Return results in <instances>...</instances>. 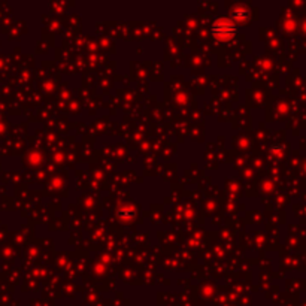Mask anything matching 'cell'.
<instances>
[{"label":"cell","instance_id":"cell-1","mask_svg":"<svg viewBox=\"0 0 306 306\" xmlns=\"http://www.w3.org/2000/svg\"><path fill=\"white\" fill-rule=\"evenodd\" d=\"M211 32L217 39L227 42V41L233 39V36L238 32V27L230 18H217L211 27Z\"/></svg>","mask_w":306,"mask_h":306},{"label":"cell","instance_id":"cell-2","mask_svg":"<svg viewBox=\"0 0 306 306\" xmlns=\"http://www.w3.org/2000/svg\"><path fill=\"white\" fill-rule=\"evenodd\" d=\"M248 17H250V11H248V9H244L242 6H239V8H236V9L232 11V18H230V20L236 24V23L245 21Z\"/></svg>","mask_w":306,"mask_h":306}]
</instances>
